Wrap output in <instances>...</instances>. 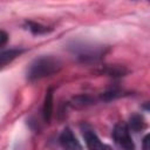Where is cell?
Here are the masks:
<instances>
[{"label":"cell","instance_id":"10","mask_svg":"<svg viewBox=\"0 0 150 150\" xmlns=\"http://www.w3.org/2000/svg\"><path fill=\"white\" fill-rule=\"evenodd\" d=\"M8 41V34L5 30H0V47L5 46Z\"/></svg>","mask_w":150,"mask_h":150},{"label":"cell","instance_id":"1","mask_svg":"<svg viewBox=\"0 0 150 150\" xmlns=\"http://www.w3.org/2000/svg\"><path fill=\"white\" fill-rule=\"evenodd\" d=\"M62 67L59 59L54 56H40L35 59L27 69V79L29 81H36L47 76L56 74Z\"/></svg>","mask_w":150,"mask_h":150},{"label":"cell","instance_id":"9","mask_svg":"<svg viewBox=\"0 0 150 150\" xmlns=\"http://www.w3.org/2000/svg\"><path fill=\"white\" fill-rule=\"evenodd\" d=\"M27 26H28V29L33 33V34H45L48 32V27L41 25V23H36V22H33V21H28L27 22Z\"/></svg>","mask_w":150,"mask_h":150},{"label":"cell","instance_id":"4","mask_svg":"<svg viewBox=\"0 0 150 150\" xmlns=\"http://www.w3.org/2000/svg\"><path fill=\"white\" fill-rule=\"evenodd\" d=\"M74 53H76L79 55V57L82 59L83 61H88V60L100 59L104 52H103L102 47L89 46V45L84 43V45H75Z\"/></svg>","mask_w":150,"mask_h":150},{"label":"cell","instance_id":"5","mask_svg":"<svg viewBox=\"0 0 150 150\" xmlns=\"http://www.w3.org/2000/svg\"><path fill=\"white\" fill-rule=\"evenodd\" d=\"M60 143L64 150H82L80 142L69 128H66L60 135Z\"/></svg>","mask_w":150,"mask_h":150},{"label":"cell","instance_id":"3","mask_svg":"<svg viewBox=\"0 0 150 150\" xmlns=\"http://www.w3.org/2000/svg\"><path fill=\"white\" fill-rule=\"evenodd\" d=\"M81 131L88 150H110V148L98 138L96 132L88 124H82Z\"/></svg>","mask_w":150,"mask_h":150},{"label":"cell","instance_id":"8","mask_svg":"<svg viewBox=\"0 0 150 150\" xmlns=\"http://www.w3.org/2000/svg\"><path fill=\"white\" fill-rule=\"evenodd\" d=\"M144 127H145V123H144V120H143V117H142L141 115H137V114H136V115H132V116L130 117L129 125H128L129 129H131V130L138 132V131L143 130Z\"/></svg>","mask_w":150,"mask_h":150},{"label":"cell","instance_id":"7","mask_svg":"<svg viewBox=\"0 0 150 150\" xmlns=\"http://www.w3.org/2000/svg\"><path fill=\"white\" fill-rule=\"evenodd\" d=\"M52 114H53V89H48L43 102V118L46 122H49Z\"/></svg>","mask_w":150,"mask_h":150},{"label":"cell","instance_id":"2","mask_svg":"<svg viewBox=\"0 0 150 150\" xmlns=\"http://www.w3.org/2000/svg\"><path fill=\"white\" fill-rule=\"evenodd\" d=\"M112 138L120 150H135V145L130 136V129L127 123L120 122L114 127Z\"/></svg>","mask_w":150,"mask_h":150},{"label":"cell","instance_id":"11","mask_svg":"<svg viewBox=\"0 0 150 150\" xmlns=\"http://www.w3.org/2000/svg\"><path fill=\"white\" fill-rule=\"evenodd\" d=\"M143 150H149V135H145L143 138Z\"/></svg>","mask_w":150,"mask_h":150},{"label":"cell","instance_id":"6","mask_svg":"<svg viewBox=\"0 0 150 150\" xmlns=\"http://www.w3.org/2000/svg\"><path fill=\"white\" fill-rule=\"evenodd\" d=\"M21 53H22V50L18 49V48H11V49H6V50H1L0 52V69L4 68L5 66H7L8 63H11Z\"/></svg>","mask_w":150,"mask_h":150}]
</instances>
